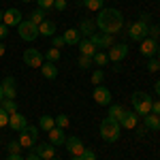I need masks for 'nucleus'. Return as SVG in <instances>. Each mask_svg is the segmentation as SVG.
Returning <instances> with one entry per match:
<instances>
[{
  "label": "nucleus",
  "mask_w": 160,
  "mask_h": 160,
  "mask_svg": "<svg viewBox=\"0 0 160 160\" xmlns=\"http://www.w3.org/2000/svg\"><path fill=\"white\" fill-rule=\"evenodd\" d=\"M96 28L102 30L105 34H118L124 28V15L118 9H100L98 15H96Z\"/></svg>",
  "instance_id": "1"
},
{
  "label": "nucleus",
  "mask_w": 160,
  "mask_h": 160,
  "mask_svg": "<svg viewBox=\"0 0 160 160\" xmlns=\"http://www.w3.org/2000/svg\"><path fill=\"white\" fill-rule=\"evenodd\" d=\"M120 122H115V120H111L109 115L100 122V137L105 139V141H109V143H113V141H118L120 139Z\"/></svg>",
  "instance_id": "2"
},
{
  "label": "nucleus",
  "mask_w": 160,
  "mask_h": 160,
  "mask_svg": "<svg viewBox=\"0 0 160 160\" xmlns=\"http://www.w3.org/2000/svg\"><path fill=\"white\" fill-rule=\"evenodd\" d=\"M132 105H135V113L137 115H148V113H152V96H149L148 92H135L132 94Z\"/></svg>",
  "instance_id": "3"
},
{
  "label": "nucleus",
  "mask_w": 160,
  "mask_h": 160,
  "mask_svg": "<svg viewBox=\"0 0 160 160\" xmlns=\"http://www.w3.org/2000/svg\"><path fill=\"white\" fill-rule=\"evenodd\" d=\"M37 139H38V128H37V126H26V130H22V132H19V137H17L19 145H22V148H26V149L34 148Z\"/></svg>",
  "instance_id": "4"
},
{
  "label": "nucleus",
  "mask_w": 160,
  "mask_h": 160,
  "mask_svg": "<svg viewBox=\"0 0 160 160\" xmlns=\"http://www.w3.org/2000/svg\"><path fill=\"white\" fill-rule=\"evenodd\" d=\"M17 32H19V37L24 38V41H34L37 37H41L38 34V26L32 24L30 19L28 22H22V24L17 26Z\"/></svg>",
  "instance_id": "5"
},
{
  "label": "nucleus",
  "mask_w": 160,
  "mask_h": 160,
  "mask_svg": "<svg viewBox=\"0 0 160 160\" xmlns=\"http://www.w3.org/2000/svg\"><path fill=\"white\" fill-rule=\"evenodd\" d=\"M24 62L28 64V66H32V68H41V66H43V62H45V56H43L38 49L30 47V49L24 51Z\"/></svg>",
  "instance_id": "6"
},
{
  "label": "nucleus",
  "mask_w": 160,
  "mask_h": 160,
  "mask_svg": "<svg viewBox=\"0 0 160 160\" xmlns=\"http://www.w3.org/2000/svg\"><path fill=\"white\" fill-rule=\"evenodd\" d=\"M148 26L149 24H145V22H135V24H130V28H128V37L132 38V41H143V38H148Z\"/></svg>",
  "instance_id": "7"
},
{
  "label": "nucleus",
  "mask_w": 160,
  "mask_h": 160,
  "mask_svg": "<svg viewBox=\"0 0 160 160\" xmlns=\"http://www.w3.org/2000/svg\"><path fill=\"white\" fill-rule=\"evenodd\" d=\"M109 62H122L126 56H128V45L126 43H115L109 47Z\"/></svg>",
  "instance_id": "8"
},
{
  "label": "nucleus",
  "mask_w": 160,
  "mask_h": 160,
  "mask_svg": "<svg viewBox=\"0 0 160 160\" xmlns=\"http://www.w3.org/2000/svg\"><path fill=\"white\" fill-rule=\"evenodd\" d=\"M2 24H7L9 28H11V26H19L22 24V11H17V9H7V11H2Z\"/></svg>",
  "instance_id": "9"
},
{
  "label": "nucleus",
  "mask_w": 160,
  "mask_h": 160,
  "mask_svg": "<svg viewBox=\"0 0 160 160\" xmlns=\"http://www.w3.org/2000/svg\"><path fill=\"white\" fill-rule=\"evenodd\" d=\"M90 41H92V45L98 49V47H111V45H115L113 43V34H105V32H100V34H92L90 37Z\"/></svg>",
  "instance_id": "10"
},
{
  "label": "nucleus",
  "mask_w": 160,
  "mask_h": 160,
  "mask_svg": "<svg viewBox=\"0 0 160 160\" xmlns=\"http://www.w3.org/2000/svg\"><path fill=\"white\" fill-rule=\"evenodd\" d=\"M64 145H66V149L71 152V156H81V154L86 152V148H83V143H81L79 137H68Z\"/></svg>",
  "instance_id": "11"
},
{
  "label": "nucleus",
  "mask_w": 160,
  "mask_h": 160,
  "mask_svg": "<svg viewBox=\"0 0 160 160\" xmlns=\"http://www.w3.org/2000/svg\"><path fill=\"white\" fill-rule=\"evenodd\" d=\"M139 49H141V53H143V56H148V58H154V56H156V51H158V41H154V38H149V37H148V38H143Z\"/></svg>",
  "instance_id": "12"
},
{
  "label": "nucleus",
  "mask_w": 160,
  "mask_h": 160,
  "mask_svg": "<svg viewBox=\"0 0 160 160\" xmlns=\"http://www.w3.org/2000/svg\"><path fill=\"white\" fill-rule=\"evenodd\" d=\"M9 126H11L15 132H22V130H26V126H28V122H26V118L22 115V113H11L9 115Z\"/></svg>",
  "instance_id": "13"
},
{
  "label": "nucleus",
  "mask_w": 160,
  "mask_h": 160,
  "mask_svg": "<svg viewBox=\"0 0 160 160\" xmlns=\"http://www.w3.org/2000/svg\"><path fill=\"white\" fill-rule=\"evenodd\" d=\"M2 92H4V98H13L17 96V86H15V77H4L2 79Z\"/></svg>",
  "instance_id": "14"
},
{
  "label": "nucleus",
  "mask_w": 160,
  "mask_h": 160,
  "mask_svg": "<svg viewBox=\"0 0 160 160\" xmlns=\"http://www.w3.org/2000/svg\"><path fill=\"white\" fill-rule=\"evenodd\" d=\"M47 135H49V143H51V145H64V143H66L64 128H58V126H56V128H51Z\"/></svg>",
  "instance_id": "15"
},
{
  "label": "nucleus",
  "mask_w": 160,
  "mask_h": 160,
  "mask_svg": "<svg viewBox=\"0 0 160 160\" xmlns=\"http://www.w3.org/2000/svg\"><path fill=\"white\" fill-rule=\"evenodd\" d=\"M94 100L98 105H111V92L102 86H96V90H94Z\"/></svg>",
  "instance_id": "16"
},
{
  "label": "nucleus",
  "mask_w": 160,
  "mask_h": 160,
  "mask_svg": "<svg viewBox=\"0 0 160 160\" xmlns=\"http://www.w3.org/2000/svg\"><path fill=\"white\" fill-rule=\"evenodd\" d=\"M137 120H139V115H137L135 111H126L124 118L120 120V126H122V128H128V130H132V128H137Z\"/></svg>",
  "instance_id": "17"
},
{
  "label": "nucleus",
  "mask_w": 160,
  "mask_h": 160,
  "mask_svg": "<svg viewBox=\"0 0 160 160\" xmlns=\"http://www.w3.org/2000/svg\"><path fill=\"white\" fill-rule=\"evenodd\" d=\"M62 38H64L66 45H77V43L81 41V32H79L77 28H68V30L62 34Z\"/></svg>",
  "instance_id": "18"
},
{
  "label": "nucleus",
  "mask_w": 160,
  "mask_h": 160,
  "mask_svg": "<svg viewBox=\"0 0 160 160\" xmlns=\"http://www.w3.org/2000/svg\"><path fill=\"white\" fill-rule=\"evenodd\" d=\"M41 73H43V77L45 79H56L58 77V66L53 64V62H43V66H41Z\"/></svg>",
  "instance_id": "19"
},
{
  "label": "nucleus",
  "mask_w": 160,
  "mask_h": 160,
  "mask_svg": "<svg viewBox=\"0 0 160 160\" xmlns=\"http://www.w3.org/2000/svg\"><path fill=\"white\" fill-rule=\"evenodd\" d=\"M37 154L43 160L56 158V149H53V145H51V143H43V145H38V148H37Z\"/></svg>",
  "instance_id": "20"
},
{
  "label": "nucleus",
  "mask_w": 160,
  "mask_h": 160,
  "mask_svg": "<svg viewBox=\"0 0 160 160\" xmlns=\"http://www.w3.org/2000/svg\"><path fill=\"white\" fill-rule=\"evenodd\" d=\"M77 45H79V51H81V56H90V58H92V56L98 51L96 47H94V45H92V41H90V38H81Z\"/></svg>",
  "instance_id": "21"
},
{
  "label": "nucleus",
  "mask_w": 160,
  "mask_h": 160,
  "mask_svg": "<svg viewBox=\"0 0 160 160\" xmlns=\"http://www.w3.org/2000/svg\"><path fill=\"white\" fill-rule=\"evenodd\" d=\"M143 122H145V128L148 130H160V115H154V113H148L143 115Z\"/></svg>",
  "instance_id": "22"
},
{
  "label": "nucleus",
  "mask_w": 160,
  "mask_h": 160,
  "mask_svg": "<svg viewBox=\"0 0 160 160\" xmlns=\"http://www.w3.org/2000/svg\"><path fill=\"white\" fill-rule=\"evenodd\" d=\"M38 34H41V37H53V34H56V24L49 22V19H45L43 24L38 26Z\"/></svg>",
  "instance_id": "23"
},
{
  "label": "nucleus",
  "mask_w": 160,
  "mask_h": 160,
  "mask_svg": "<svg viewBox=\"0 0 160 160\" xmlns=\"http://www.w3.org/2000/svg\"><path fill=\"white\" fill-rule=\"evenodd\" d=\"M94 28H96V24H94L92 19H83V22L79 24V28H77V30H79L81 34H86V38H90L92 34H94Z\"/></svg>",
  "instance_id": "24"
},
{
  "label": "nucleus",
  "mask_w": 160,
  "mask_h": 160,
  "mask_svg": "<svg viewBox=\"0 0 160 160\" xmlns=\"http://www.w3.org/2000/svg\"><path fill=\"white\" fill-rule=\"evenodd\" d=\"M38 126H41V130L49 132L51 128H56V118H51V115H41V120H38Z\"/></svg>",
  "instance_id": "25"
},
{
  "label": "nucleus",
  "mask_w": 160,
  "mask_h": 160,
  "mask_svg": "<svg viewBox=\"0 0 160 160\" xmlns=\"http://www.w3.org/2000/svg\"><path fill=\"white\" fill-rule=\"evenodd\" d=\"M124 113H126V109H124L122 105H111V107H109V118H111V120H115V122L122 120Z\"/></svg>",
  "instance_id": "26"
},
{
  "label": "nucleus",
  "mask_w": 160,
  "mask_h": 160,
  "mask_svg": "<svg viewBox=\"0 0 160 160\" xmlns=\"http://www.w3.org/2000/svg\"><path fill=\"white\" fill-rule=\"evenodd\" d=\"M0 109H4L9 115H11V113L17 111V102H15L13 98H2V100H0Z\"/></svg>",
  "instance_id": "27"
},
{
  "label": "nucleus",
  "mask_w": 160,
  "mask_h": 160,
  "mask_svg": "<svg viewBox=\"0 0 160 160\" xmlns=\"http://www.w3.org/2000/svg\"><path fill=\"white\" fill-rule=\"evenodd\" d=\"M77 66H79L81 71H88V68H92V66H94V60H92L90 56H79V60H77Z\"/></svg>",
  "instance_id": "28"
},
{
  "label": "nucleus",
  "mask_w": 160,
  "mask_h": 160,
  "mask_svg": "<svg viewBox=\"0 0 160 160\" xmlns=\"http://www.w3.org/2000/svg\"><path fill=\"white\" fill-rule=\"evenodd\" d=\"M30 22H32V24H37V26H41L43 22H45V11H43V9L32 11V13H30Z\"/></svg>",
  "instance_id": "29"
},
{
  "label": "nucleus",
  "mask_w": 160,
  "mask_h": 160,
  "mask_svg": "<svg viewBox=\"0 0 160 160\" xmlns=\"http://www.w3.org/2000/svg\"><path fill=\"white\" fill-rule=\"evenodd\" d=\"M92 60H94V64H98L100 68H102V66H105V64L109 62V56H107L105 51H96V53L92 56Z\"/></svg>",
  "instance_id": "30"
},
{
  "label": "nucleus",
  "mask_w": 160,
  "mask_h": 160,
  "mask_svg": "<svg viewBox=\"0 0 160 160\" xmlns=\"http://www.w3.org/2000/svg\"><path fill=\"white\" fill-rule=\"evenodd\" d=\"M60 49H56V47H49V49H47V53H45V60L47 62H53V64H56V62L60 60Z\"/></svg>",
  "instance_id": "31"
},
{
  "label": "nucleus",
  "mask_w": 160,
  "mask_h": 160,
  "mask_svg": "<svg viewBox=\"0 0 160 160\" xmlns=\"http://www.w3.org/2000/svg\"><path fill=\"white\" fill-rule=\"evenodd\" d=\"M83 4H86V9H90L94 13H98L102 9V0H83Z\"/></svg>",
  "instance_id": "32"
},
{
  "label": "nucleus",
  "mask_w": 160,
  "mask_h": 160,
  "mask_svg": "<svg viewBox=\"0 0 160 160\" xmlns=\"http://www.w3.org/2000/svg\"><path fill=\"white\" fill-rule=\"evenodd\" d=\"M148 37L154 38V41H158V38H160V26H156V24L148 26Z\"/></svg>",
  "instance_id": "33"
},
{
  "label": "nucleus",
  "mask_w": 160,
  "mask_h": 160,
  "mask_svg": "<svg viewBox=\"0 0 160 160\" xmlns=\"http://www.w3.org/2000/svg\"><path fill=\"white\" fill-rule=\"evenodd\" d=\"M148 71H149V73H158V71H160V60H158V58H149Z\"/></svg>",
  "instance_id": "34"
},
{
  "label": "nucleus",
  "mask_w": 160,
  "mask_h": 160,
  "mask_svg": "<svg viewBox=\"0 0 160 160\" xmlns=\"http://www.w3.org/2000/svg\"><path fill=\"white\" fill-rule=\"evenodd\" d=\"M105 79V71L102 68H98V71H94L92 73V83H96V86H100V81Z\"/></svg>",
  "instance_id": "35"
},
{
  "label": "nucleus",
  "mask_w": 160,
  "mask_h": 160,
  "mask_svg": "<svg viewBox=\"0 0 160 160\" xmlns=\"http://www.w3.org/2000/svg\"><path fill=\"white\" fill-rule=\"evenodd\" d=\"M38 9H43V11H49V9H53V0H37Z\"/></svg>",
  "instance_id": "36"
},
{
  "label": "nucleus",
  "mask_w": 160,
  "mask_h": 160,
  "mask_svg": "<svg viewBox=\"0 0 160 160\" xmlns=\"http://www.w3.org/2000/svg\"><path fill=\"white\" fill-rule=\"evenodd\" d=\"M56 126L58 128H66L68 126V115H58L56 118Z\"/></svg>",
  "instance_id": "37"
},
{
  "label": "nucleus",
  "mask_w": 160,
  "mask_h": 160,
  "mask_svg": "<svg viewBox=\"0 0 160 160\" xmlns=\"http://www.w3.org/2000/svg\"><path fill=\"white\" fill-rule=\"evenodd\" d=\"M4 126H9V113L0 109V128H4Z\"/></svg>",
  "instance_id": "38"
},
{
  "label": "nucleus",
  "mask_w": 160,
  "mask_h": 160,
  "mask_svg": "<svg viewBox=\"0 0 160 160\" xmlns=\"http://www.w3.org/2000/svg\"><path fill=\"white\" fill-rule=\"evenodd\" d=\"M53 41H51V45H53V47H56V49H60V47H64V45H66V43H64V38L62 37H56V34H53Z\"/></svg>",
  "instance_id": "39"
},
{
  "label": "nucleus",
  "mask_w": 160,
  "mask_h": 160,
  "mask_svg": "<svg viewBox=\"0 0 160 160\" xmlns=\"http://www.w3.org/2000/svg\"><path fill=\"white\" fill-rule=\"evenodd\" d=\"M81 160H96V152H94V149H86V152L81 154Z\"/></svg>",
  "instance_id": "40"
},
{
  "label": "nucleus",
  "mask_w": 160,
  "mask_h": 160,
  "mask_svg": "<svg viewBox=\"0 0 160 160\" xmlns=\"http://www.w3.org/2000/svg\"><path fill=\"white\" fill-rule=\"evenodd\" d=\"M19 149H22L19 141H11V143H9V152H11V154H19Z\"/></svg>",
  "instance_id": "41"
},
{
  "label": "nucleus",
  "mask_w": 160,
  "mask_h": 160,
  "mask_svg": "<svg viewBox=\"0 0 160 160\" xmlns=\"http://www.w3.org/2000/svg\"><path fill=\"white\" fill-rule=\"evenodd\" d=\"M53 9L56 11H64L66 9V0H53Z\"/></svg>",
  "instance_id": "42"
},
{
  "label": "nucleus",
  "mask_w": 160,
  "mask_h": 160,
  "mask_svg": "<svg viewBox=\"0 0 160 160\" xmlns=\"http://www.w3.org/2000/svg\"><path fill=\"white\" fill-rule=\"evenodd\" d=\"M7 34H9V26H7V24H0V41L7 37Z\"/></svg>",
  "instance_id": "43"
},
{
  "label": "nucleus",
  "mask_w": 160,
  "mask_h": 160,
  "mask_svg": "<svg viewBox=\"0 0 160 160\" xmlns=\"http://www.w3.org/2000/svg\"><path fill=\"white\" fill-rule=\"evenodd\" d=\"M152 113H154V115H160V100L152 102Z\"/></svg>",
  "instance_id": "44"
},
{
  "label": "nucleus",
  "mask_w": 160,
  "mask_h": 160,
  "mask_svg": "<svg viewBox=\"0 0 160 160\" xmlns=\"http://www.w3.org/2000/svg\"><path fill=\"white\" fill-rule=\"evenodd\" d=\"M26 160H43V158L38 156L37 152H32V154H28V156H26Z\"/></svg>",
  "instance_id": "45"
},
{
  "label": "nucleus",
  "mask_w": 160,
  "mask_h": 160,
  "mask_svg": "<svg viewBox=\"0 0 160 160\" xmlns=\"http://www.w3.org/2000/svg\"><path fill=\"white\" fill-rule=\"evenodd\" d=\"M145 132H148L145 126H139V128H137V135H139V137H145Z\"/></svg>",
  "instance_id": "46"
},
{
  "label": "nucleus",
  "mask_w": 160,
  "mask_h": 160,
  "mask_svg": "<svg viewBox=\"0 0 160 160\" xmlns=\"http://www.w3.org/2000/svg\"><path fill=\"white\" fill-rule=\"evenodd\" d=\"M7 160H26V158H22L19 154H9V156H7Z\"/></svg>",
  "instance_id": "47"
},
{
  "label": "nucleus",
  "mask_w": 160,
  "mask_h": 160,
  "mask_svg": "<svg viewBox=\"0 0 160 160\" xmlns=\"http://www.w3.org/2000/svg\"><path fill=\"white\" fill-rule=\"evenodd\" d=\"M141 22L148 24V22H149V13H141Z\"/></svg>",
  "instance_id": "48"
},
{
  "label": "nucleus",
  "mask_w": 160,
  "mask_h": 160,
  "mask_svg": "<svg viewBox=\"0 0 160 160\" xmlns=\"http://www.w3.org/2000/svg\"><path fill=\"white\" fill-rule=\"evenodd\" d=\"M154 92H156V94L160 96V81H156V86H154Z\"/></svg>",
  "instance_id": "49"
},
{
  "label": "nucleus",
  "mask_w": 160,
  "mask_h": 160,
  "mask_svg": "<svg viewBox=\"0 0 160 160\" xmlns=\"http://www.w3.org/2000/svg\"><path fill=\"white\" fill-rule=\"evenodd\" d=\"M4 51H7V47H4V45H2V43H0V58H2V56H4Z\"/></svg>",
  "instance_id": "50"
},
{
  "label": "nucleus",
  "mask_w": 160,
  "mask_h": 160,
  "mask_svg": "<svg viewBox=\"0 0 160 160\" xmlns=\"http://www.w3.org/2000/svg\"><path fill=\"white\" fill-rule=\"evenodd\" d=\"M4 98V92H2V81H0V100Z\"/></svg>",
  "instance_id": "51"
},
{
  "label": "nucleus",
  "mask_w": 160,
  "mask_h": 160,
  "mask_svg": "<svg viewBox=\"0 0 160 160\" xmlns=\"http://www.w3.org/2000/svg\"><path fill=\"white\" fill-rule=\"evenodd\" d=\"M156 56H158V60H160V43H158V51H156Z\"/></svg>",
  "instance_id": "52"
},
{
  "label": "nucleus",
  "mask_w": 160,
  "mask_h": 160,
  "mask_svg": "<svg viewBox=\"0 0 160 160\" xmlns=\"http://www.w3.org/2000/svg\"><path fill=\"white\" fill-rule=\"evenodd\" d=\"M71 160H81V156H73V158H71Z\"/></svg>",
  "instance_id": "53"
},
{
  "label": "nucleus",
  "mask_w": 160,
  "mask_h": 160,
  "mask_svg": "<svg viewBox=\"0 0 160 160\" xmlns=\"http://www.w3.org/2000/svg\"><path fill=\"white\" fill-rule=\"evenodd\" d=\"M0 24H2V11H0Z\"/></svg>",
  "instance_id": "54"
},
{
  "label": "nucleus",
  "mask_w": 160,
  "mask_h": 160,
  "mask_svg": "<svg viewBox=\"0 0 160 160\" xmlns=\"http://www.w3.org/2000/svg\"><path fill=\"white\" fill-rule=\"evenodd\" d=\"M22 2H32V0H22Z\"/></svg>",
  "instance_id": "55"
},
{
  "label": "nucleus",
  "mask_w": 160,
  "mask_h": 160,
  "mask_svg": "<svg viewBox=\"0 0 160 160\" xmlns=\"http://www.w3.org/2000/svg\"><path fill=\"white\" fill-rule=\"evenodd\" d=\"M51 160H60V158H51Z\"/></svg>",
  "instance_id": "56"
},
{
  "label": "nucleus",
  "mask_w": 160,
  "mask_h": 160,
  "mask_svg": "<svg viewBox=\"0 0 160 160\" xmlns=\"http://www.w3.org/2000/svg\"><path fill=\"white\" fill-rule=\"evenodd\" d=\"M158 2H160V0H158Z\"/></svg>",
  "instance_id": "57"
}]
</instances>
